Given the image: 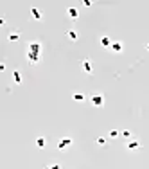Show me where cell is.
<instances>
[{"mask_svg": "<svg viewBox=\"0 0 149 169\" xmlns=\"http://www.w3.org/2000/svg\"><path fill=\"white\" fill-rule=\"evenodd\" d=\"M90 103H92V106L101 108V106H104V96H102V94H92V96H90Z\"/></svg>", "mask_w": 149, "mask_h": 169, "instance_id": "obj_1", "label": "cell"}, {"mask_svg": "<svg viewBox=\"0 0 149 169\" xmlns=\"http://www.w3.org/2000/svg\"><path fill=\"white\" fill-rule=\"evenodd\" d=\"M74 144V140L70 139V137H63V139H59V142H58V149H68V147Z\"/></svg>", "mask_w": 149, "mask_h": 169, "instance_id": "obj_2", "label": "cell"}, {"mask_svg": "<svg viewBox=\"0 0 149 169\" xmlns=\"http://www.w3.org/2000/svg\"><path fill=\"white\" fill-rule=\"evenodd\" d=\"M27 52H33V54H41V43H40V41H33V43H29Z\"/></svg>", "mask_w": 149, "mask_h": 169, "instance_id": "obj_3", "label": "cell"}, {"mask_svg": "<svg viewBox=\"0 0 149 169\" xmlns=\"http://www.w3.org/2000/svg\"><path fill=\"white\" fill-rule=\"evenodd\" d=\"M126 147H127L130 151H136V149H140V140H136V139L127 140V142H126Z\"/></svg>", "mask_w": 149, "mask_h": 169, "instance_id": "obj_4", "label": "cell"}, {"mask_svg": "<svg viewBox=\"0 0 149 169\" xmlns=\"http://www.w3.org/2000/svg\"><path fill=\"white\" fill-rule=\"evenodd\" d=\"M31 18H33V20H36V22H40V20H43V13H41L40 9L33 7V9H31Z\"/></svg>", "mask_w": 149, "mask_h": 169, "instance_id": "obj_5", "label": "cell"}, {"mask_svg": "<svg viewBox=\"0 0 149 169\" xmlns=\"http://www.w3.org/2000/svg\"><path fill=\"white\" fill-rule=\"evenodd\" d=\"M110 49H111V52H115V54H120V52L124 50V45H122V41H113Z\"/></svg>", "mask_w": 149, "mask_h": 169, "instance_id": "obj_6", "label": "cell"}, {"mask_svg": "<svg viewBox=\"0 0 149 169\" xmlns=\"http://www.w3.org/2000/svg\"><path fill=\"white\" fill-rule=\"evenodd\" d=\"M81 67H83V70L86 72V74H92V72H93V65H92L90 59H84V61L81 63Z\"/></svg>", "mask_w": 149, "mask_h": 169, "instance_id": "obj_7", "label": "cell"}, {"mask_svg": "<svg viewBox=\"0 0 149 169\" xmlns=\"http://www.w3.org/2000/svg\"><path fill=\"white\" fill-rule=\"evenodd\" d=\"M40 58H41V54H33V52H27V59L33 63V65L40 63Z\"/></svg>", "mask_w": 149, "mask_h": 169, "instance_id": "obj_8", "label": "cell"}, {"mask_svg": "<svg viewBox=\"0 0 149 169\" xmlns=\"http://www.w3.org/2000/svg\"><path fill=\"white\" fill-rule=\"evenodd\" d=\"M13 81H15V85H22V72L20 70L13 72Z\"/></svg>", "mask_w": 149, "mask_h": 169, "instance_id": "obj_9", "label": "cell"}, {"mask_svg": "<svg viewBox=\"0 0 149 169\" xmlns=\"http://www.w3.org/2000/svg\"><path fill=\"white\" fill-rule=\"evenodd\" d=\"M101 45L102 47H111V43H113V41H111V38H108V36H101Z\"/></svg>", "mask_w": 149, "mask_h": 169, "instance_id": "obj_10", "label": "cell"}, {"mask_svg": "<svg viewBox=\"0 0 149 169\" xmlns=\"http://www.w3.org/2000/svg\"><path fill=\"white\" fill-rule=\"evenodd\" d=\"M67 13H68V16H70L72 20H77V18H79V11H77L76 7H70V9H68Z\"/></svg>", "mask_w": 149, "mask_h": 169, "instance_id": "obj_11", "label": "cell"}, {"mask_svg": "<svg viewBox=\"0 0 149 169\" xmlns=\"http://www.w3.org/2000/svg\"><path fill=\"white\" fill-rule=\"evenodd\" d=\"M74 101H77V103H83L84 101V97H86V96H84V94H81V92H76V94H74Z\"/></svg>", "mask_w": 149, "mask_h": 169, "instance_id": "obj_12", "label": "cell"}, {"mask_svg": "<svg viewBox=\"0 0 149 169\" xmlns=\"http://www.w3.org/2000/svg\"><path fill=\"white\" fill-rule=\"evenodd\" d=\"M67 38H68V40H72V41H76V40H77V33H76L74 29H70L68 33H67Z\"/></svg>", "mask_w": 149, "mask_h": 169, "instance_id": "obj_13", "label": "cell"}, {"mask_svg": "<svg viewBox=\"0 0 149 169\" xmlns=\"http://www.w3.org/2000/svg\"><path fill=\"white\" fill-rule=\"evenodd\" d=\"M36 146H38V147H45V146H47L45 137H38V139H36Z\"/></svg>", "mask_w": 149, "mask_h": 169, "instance_id": "obj_14", "label": "cell"}, {"mask_svg": "<svg viewBox=\"0 0 149 169\" xmlns=\"http://www.w3.org/2000/svg\"><path fill=\"white\" fill-rule=\"evenodd\" d=\"M122 139H126V140H131V131L130 130H122Z\"/></svg>", "mask_w": 149, "mask_h": 169, "instance_id": "obj_15", "label": "cell"}, {"mask_svg": "<svg viewBox=\"0 0 149 169\" xmlns=\"http://www.w3.org/2000/svg\"><path fill=\"white\" fill-rule=\"evenodd\" d=\"M20 40V33H11L9 34V41H18Z\"/></svg>", "mask_w": 149, "mask_h": 169, "instance_id": "obj_16", "label": "cell"}, {"mask_svg": "<svg viewBox=\"0 0 149 169\" xmlns=\"http://www.w3.org/2000/svg\"><path fill=\"white\" fill-rule=\"evenodd\" d=\"M95 142H97V146H106V139H104V137H97Z\"/></svg>", "mask_w": 149, "mask_h": 169, "instance_id": "obj_17", "label": "cell"}, {"mask_svg": "<svg viewBox=\"0 0 149 169\" xmlns=\"http://www.w3.org/2000/svg\"><path fill=\"white\" fill-rule=\"evenodd\" d=\"M110 139H117V137H119V131H117V130H110Z\"/></svg>", "mask_w": 149, "mask_h": 169, "instance_id": "obj_18", "label": "cell"}, {"mask_svg": "<svg viewBox=\"0 0 149 169\" xmlns=\"http://www.w3.org/2000/svg\"><path fill=\"white\" fill-rule=\"evenodd\" d=\"M45 169H63V167H61L59 164H50V166H47Z\"/></svg>", "mask_w": 149, "mask_h": 169, "instance_id": "obj_19", "label": "cell"}, {"mask_svg": "<svg viewBox=\"0 0 149 169\" xmlns=\"http://www.w3.org/2000/svg\"><path fill=\"white\" fill-rule=\"evenodd\" d=\"M146 49H147V50H149V43H147V45H146Z\"/></svg>", "mask_w": 149, "mask_h": 169, "instance_id": "obj_20", "label": "cell"}]
</instances>
